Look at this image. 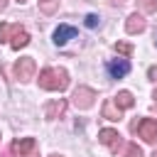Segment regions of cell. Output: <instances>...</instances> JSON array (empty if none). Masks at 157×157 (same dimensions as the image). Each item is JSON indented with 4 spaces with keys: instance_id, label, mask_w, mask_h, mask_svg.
Here are the masks:
<instances>
[{
    "instance_id": "obj_12",
    "label": "cell",
    "mask_w": 157,
    "mask_h": 157,
    "mask_svg": "<svg viewBox=\"0 0 157 157\" xmlns=\"http://www.w3.org/2000/svg\"><path fill=\"white\" fill-rule=\"evenodd\" d=\"M101 115L105 118V120H113V123H118L120 118H123V110L113 103V98H108L105 103H103V108H101Z\"/></svg>"
},
{
    "instance_id": "obj_13",
    "label": "cell",
    "mask_w": 157,
    "mask_h": 157,
    "mask_svg": "<svg viewBox=\"0 0 157 157\" xmlns=\"http://www.w3.org/2000/svg\"><path fill=\"white\" fill-rule=\"evenodd\" d=\"M113 103H115L120 110H125V108H132V105H135V98H132L130 91H118V96L113 98Z\"/></svg>"
},
{
    "instance_id": "obj_19",
    "label": "cell",
    "mask_w": 157,
    "mask_h": 157,
    "mask_svg": "<svg viewBox=\"0 0 157 157\" xmlns=\"http://www.w3.org/2000/svg\"><path fill=\"white\" fill-rule=\"evenodd\" d=\"M0 42H10V25L7 22L0 25Z\"/></svg>"
},
{
    "instance_id": "obj_23",
    "label": "cell",
    "mask_w": 157,
    "mask_h": 157,
    "mask_svg": "<svg viewBox=\"0 0 157 157\" xmlns=\"http://www.w3.org/2000/svg\"><path fill=\"white\" fill-rule=\"evenodd\" d=\"M152 98H155V101H157V88H155V93H152Z\"/></svg>"
},
{
    "instance_id": "obj_17",
    "label": "cell",
    "mask_w": 157,
    "mask_h": 157,
    "mask_svg": "<svg viewBox=\"0 0 157 157\" xmlns=\"http://www.w3.org/2000/svg\"><path fill=\"white\" fill-rule=\"evenodd\" d=\"M137 5H140V10L147 12V15H152V12L157 10V0H137Z\"/></svg>"
},
{
    "instance_id": "obj_9",
    "label": "cell",
    "mask_w": 157,
    "mask_h": 157,
    "mask_svg": "<svg viewBox=\"0 0 157 157\" xmlns=\"http://www.w3.org/2000/svg\"><path fill=\"white\" fill-rule=\"evenodd\" d=\"M78 32H76V27H71V25H59L56 29H54V44H66L69 39H74Z\"/></svg>"
},
{
    "instance_id": "obj_11",
    "label": "cell",
    "mask_w": 157,
    "mask_h": 157,
    "mask_svg": "<svg viewBox=\"0 0 157 157\" xmlns=\"http://www.w3.org/2000/svg\"><path fill=\"white\" fill-rule=\"evenodd\" d=\"M64 110H66V101H64V98H56V101H49V103L44 105V115H47L49 120H54V118H59V115H64Z\"/></svg>"
},
{
    "instance_id": "obj_21",
    "label": "cell",
    "mask_w": 157,
    "mask_h": 157,
    "mask_svg": "<svg viewBox=\"0 0 157 157\" xmlns=\"http://www.w3.org/2000/svg\"><path fill=\"white\" fill-rule=\"evenodd\" d=\"M5 7H7V0H0V12H2Z\"/></svg>"
},
{
    "instance_id": "obj_7",
    "label": "cell",
    "mask_w": 157,
    "mask_h": 157,
    "mask_svg": "<svg viewBox=\"0 0 157 157\" xmlns=\"http://www.w3.org/2000/svg\"><path fill=\"white\" fill-rule=\"evenodd\" d=\"M105 69H108L110 78H123V76L130 74V61L128 59H115V61H108Z\"/></svg>"
},
{
    "instance_id": "obj_2",
    "label": "cell",
    "mask_w": 157,
    "mask_h": 157,
    "mask_svg": "<svg viewBox=\"0 0 157 157\" xmlns=\"http://www.w3.org/2000/svg\"><path fill=\"white\" fill-rule=\"evenodd\" d=\"M130 130H132L137 137H142L145 142H150V145L157 142V120H155V118H140V120H135V123L130 125Z\"/></svg>"
},
{
    "instance_id": "obj_25",
    "label": "cell",
    "mask_w": 157,
    "mask_h": 157,
    "mask_svg": "<svg viewBox=\"0 0 157 157\" xmlns=\"http://www.w3.org/2000/svg\"><path fill=\"white\" fill-rule=\"evenodd\" d=\"M17 2H25V0H17Z\"/></svg>"
},
{
    "instance_id": "obj_10",
    "label": "cell",
    "mask_w": 157,
    "mask_h": 157,
    "mask_svg": "<svg viewBox=\"0 0 157 157\" xmlns=\"http://www.w3.org/2000/svg\"><path fill=\"white\" fill-rule=\"evenodd\" d=\"M37 150V140L34 137H22L17 142H12V152H20V157H29Z\"/></svg>"
},
{
    "instance_id": "obj_15",
    "label": "cell",
    "mask_w": 157,
    "mask_h": 157,
    "mask_svg": "<svg viewBox=\"0 0 157 157\" xmlns=\"http://www.w3.org/2000/svg\"><path fill=\"white\" fill-rule=\"evenodd\" d=\"M59 7V0H39V12L44 15H54Z\"/></svg>"
},
{
    "instance_id": "obj_14",
    "label": "cell",
    "mask_w": 157,
    "mask_h": 157,
    "mask_svg": "<svg viewBox=\"0 0 157 157\" xmlns=\"http://www.w3.org/2000/svg\"><path fill=\"white\" fill-rule=\"evenodd\" d=\"M118 157H142V150H140L135 142H128V145L118 152Z\"/></svg>"
},
{
    "instance_id": "obj_20",
    "label": "cell",
    "mask_w": 157,
    "mask_h": 157,
    "mask_svg": "<svg viewBox=\"0 0 157 157\" xmlns=\"http://www.w3.org/2000/svg\"><path fill=\"white\" fill-rule=\"evenodd\" d=\"M147 76H150V81H157V66H150Z\"/></svg>"
},
{
    "instance_id": "obj_4",
    "label": "cell",
    "mask_w": 157,
    "mask_h": 157,
    "mask_svg": "<svg viewBox=\"0 0 157 157\" xmlns=\"http://www.w3.org/2000/svg\"><path fill=\"white\" fill-rule=\"evenodd\" d=\"M96 91L93 88H88V86H78L76 91H74V96H71V103L78 108V110H88L93 103H96Z\"/></svg>"
},
{
    "instance_id": "obj_16",
    "label": "cell",
    "mask_w": 157,
    "mask_h": 157,
    "mask_svg": "<svg viewBox=\"0 0 157 157\" xmlns=\"http://www.w3.org/2000/svg\"><path fill=\"white\" fill-rule=\"evenodd\" d=\"M113 49H115L118 54H123V56H130V54L135 52V47H132L130 42H115V44H113Z\"/></svg>"
},
{
    "instance_id": "obj_5",
    "label": "cell",
    "mask_w": 157,
    "mask_h": 157,
    "mask_svg": "<svg viewBox=\"0 0 157 157\" xmlns=\"http://www.w3.org/2000/svg\"><path fill=\"white\" fill-rule=\"evenodd\" d=\"M98 140L113 152V155H118L120 150H123V140H120V132L118 130H113V128H103V130H98Z\"/></svg>"
},
{
    "instance_id": "obj_22",
    "label": "cell",
    "mask_w": 157,
    "mask_h": 157,
    "mask_svg": "<svg viewBox=\"0 0 157 157\" xmlns=\"http://www.w3.org/2000/svg\"><path fill=\"white\" fill-rule=\"evenodd\" d=\"M49 157H64V155H56V152H54V155H49Z\"/></svg>"
},
{
    "instance_id": "obj_8",
    "label": "cell",
    "mask_w": 157,
    "mask_h": 157,
    "mask_svg": "<svg viewBox=\"0 0 157 157\" xmlns=\"http://www.w3.org/2000/svg\"><path fill=\"white\" fill-rule=\"evenodd\" d=\"M145 27H147V22H145V17H142L140 12L128 15V20H125V32H128V34H140Z\"/></svg>"
},
{
    "instance_id": "obj_18",
    "label": "cell",
    "mask_w": 157,
    "mask_h": 157,
    "mask_svg": "<svg viewBox=\"0 0 157 157\" xmlns=\"http://www.w3.org/2000/svg\"><path fill=\"white\" fill-rule=\"evenodd\" d=\"M83 22H86V27H91V29H96V27L101 25V17L91 12V15H86V17H83Z\"/></svg>"
},
{
    "instance_id": "obj_26",
    "label": "cell",
    "mask_w": 157,
    "mask_h": 157,
    "mask_svg": "<svg viewBox=\"0 0 157 157\" xmlns=\"http://www.w3.org/2000/svg\"><path fill=\"white\" fill-rule=\"evenodd\" d=\"M0 137H2V135H0Z\"/></svg>"
},
{
    "instance_id": "obj_6",
    "label": "cell",
    "mask_w": 157,
    "mask_h": 157,
    "mask_svg": "<svg viewBox=\"0 0 157 157\" xmlns=\"http://www.w3.org/2000/svg\"><path fill=\"white\" fill-rule=\"evenodd\" d=\"M29 44V34L25 32V27L20 25H10V47L12 49H22Z\"/></svg>"
},
{
    "instance_id": "obj_24",
    "label": "cell",
    "mask_w": 157,
    "mask_h": 157,
    "mask_svg": "<svg viewBox=\"0 0 157 157\" xmlns=\"http://www.w3.org/2000/svg\"><path fill=\"white\" fill-rule=\"evenodd\" d=\"M152 157H157V150H155V152H152Z\"/></svg>"
},
{
    "instance_id": "obj_3",
    "label": "cell",
    "mask_w": 157,
    "mask_h": 157,
    "mask_svg": "<svg viewBox=\"0 0 157 157\" xmlns=\"http://www.w3.org/2000/svg\"><path fill=\"white\" fill-rule=\"evenodd\" d=\"M12 74H15V78H20L22 83H25V81H32L34 74H37V64H34V59H32V56H22V59H17Z\"/></svg>"
},
{
    "instance_id": "obj_1",
    "label": "cell",
    "mask_w": 157,
    "mask_h": 157,
    "mask_svg": "<svg viewBox=\"0 0 157 157\" xmlns=\"http://www.w3.org/2000/svg\"><path fill=\"white\" fill-rule=\"evenodd\" d=\"M39 88L44 91H66L69 88V71L61 66H47L39 71Z\"/></svg>"
}]
</instances>
